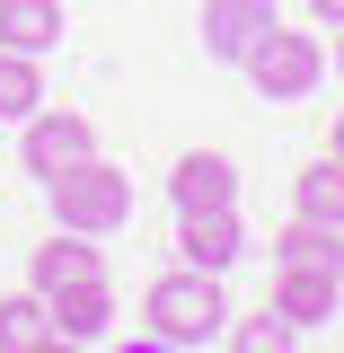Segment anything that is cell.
<instances>
[{"instance_id":"cell-4","label":"cell","mask_w":344,"mask_h":353,"mask_svg":"<svg viewBox=\"0 0 344 353\" xmlns=\"http://www.w3.org/2000/svg\"><path fill=\"white\" fill-rule=\"evenodd\" d=\"M80 159H97V124L80 106H36L27 115V176H62Z\"/></svg>"},{"instance_id":"cell-1","label":"cell","mask_w":344,"mask_h":353,"mask_svg":"<svg viewBox=\"0 0 344 353\" xmlns=\"http://www.w3.org/2000/svg\"><path fill=\"white\" fill-rule=\"evenodd\" d=\"M141 318H150V336L141 345H168V353H185V345H212L221 336V274H203V265H176V274H159L150 283V301H141Z\"/></svg>"},{"instance_id":"cell-11","label":"cell","mask_w":344,"mask_h":353,"mask_svg":"<svg viewBox=\"0 0 344 353\" xmlns=\"http://www.w3.org/2000/svg\"><path fill=\"white\" fill-rule=\"evenodd\" d=\"M0 44L44 62V53L62 44V0H0Z\"/></svg>"},{"instance_id":"cell-2","label":"cell","mask_w":344,"mask_h":353,"mask_svg":"<svg viewBox=\"0 0 344 353\" xmlns=\"http://www.w3.org/2000/svg\"><path fill=\"white\" fill-rule=\"evenodd\" d=\"M44 203H53V230H80V239H106L132 221V176L115 159H80V168L44 176Z\"/></svg>"},{"instance_id":"cell-12","label":"cell","mask_w":344,"mask_h":353,"mask_svg":"<svg viewBox=\"0 0 344 353\" xmlns=\"http://www.w3.org/2000/svg\"><path fill=\"white\" fill-rule=\"evenodd\" d=\"M292 212L344 230V159H336V150H327V159H309V168L292 176Z\"/></svg>"},{"instance_id":"cell-15","label":"cell","mask_w":344,"mask_h":353,"mask_svg":"<svg viewBox=\"0 0 344 353\" xmlns=\"http://www.w3.org/2000/svg\"><path fill=\"white\" fill-rule=\"evenodd\" d=\"M283 265L344 274V230H327V221H301V212H292V230H283Z\"/></svg>"},{"instance_id":"cell-5","label":"cell","mask_w":344,"mask_h":353,"mask_svg":"<svg viewBox=\"0 0 344 353\" xmlns=\"http://www.w3.org/2000/svg\"><path fill=\"white\" fill-rule=\"evenodd\" d=\"M247 248V230H239V203H194V212H176V256L203 265V274H230Z\"/></svg>"},{"instance_id":"cell-16","label":"cell","mask_w":344,"mask_h":353,"mask_svg":"<svg viewBox=\"0 0 344 353\" xmlns=\"http://www.w3.org/2000/svg\"><path fill=\"white\" fill-rule=\"evenodd\" d=\"M239 345H247V353H283V345H301V327H292L283 309H265V318H247V327H239Z\"/></svg>"},{"instance_id":"cell-18","label":"cell","mask_w":344,"mask_h":353,"mask_svg":"<svg viewBox=\"0 0 344 353\" xmlns=\"http://www.w3.org/2000/svg\"><path fill=\"white\" fill-rule=\"evenodd\" d=\"M327 150H336V159H344V115H336V132H327Z\"/></svg>"},{"instance_id":"cell-10","label":"cell","mask_w":344,"mask_h":353,"mask_svg":"<svg viewBox=\"0 0 344 353\" xmlns=\"http://www.w3.org/2000/svg\"><path fill=\"white\" fill-rule=\"evenodd\" d=\"M168 194H176V212H194V203H239V168H230L221 150H185L168 168Z\"/></svg>"},{"instance_id":"cell-9","label":"cell","mask_w":344,"mask_h":353,"mask_svg":"<svg viewBox=\"0 0 344 353\" xmlns=\"http://www.w3.org/2000/svg\"><path fill=\"white\" fill-rule=\"evenodd\" d=\"M71 283H106V256L88 248L80 230H53V239L36 248V292L53 301V292H71Z\"/></svg>"},{"instance_id":"cell-14","label":"cell","mask_w":344,"mask_h":353,"mask_svg":"<svg viewBox=\"0 0 344 353\" xmlns=\"http://www.w3.org/2000/svg\"><path fill=\"white\" fill-rule=\"evenodd\" d=\"M44 106V71H36V53H9L0 44V124H27Z\"/></svg>"},{"instance_id":"cell-19","label":"cell","mask_w":344,"mask_h":353,"mask_svg":"<svg viewBox=\"0 0 344 353\" xmlns=\"http://www.w3.org/2000/svg\"><path fill=\"white\" fill-rule=\"evenodd\" d=\"M336 71H344V36H336Z\"/></svg>"},{"instance_id":"cell-7","label":"cell","mask_w":344,"mask_h":353,"mask_svg":"<svg viewBox=\"0 0 344 353\" xmlns=\"http://www.w3.org/2000/svg\"><path fill=\"white\" fill-rule=\"evenodd\" d=\"M336 301H344V274H318V265H274V309H283L292 327L336 318Z\"/></svg>"},{"instance_id":"cell-8","label":"cell","mask_w":344,"mask_h":353,"mask_svg":"<svg viewBox=\"0 0 344 353\" xmlns=\"http://www.w3.org/2000/svg\"><path fill=\"white\" fill-rule=\"evenodd\" d=\"M53 345L44 353H62V345H97V336H106V318H115V292H106V283H71V292H53Z\"/></svg>"},{"instance_id":"cell-6","label":"cell","mask_w":344,"mask_h":353,"mask_svg":"<svg viewBox=\"0 0 344 353\" xmlns=\"http://www.w3.org/2000/svg\"><path fill=\"white\" fill-rule=\"evenodd\" d=\"M274 27V0H203V53L212 62H247V44Z\"/></svg>"},{"instance_id":"cell-17","label":"cell","mask_w":344,"mask_h":353,"mask_svg":"<svg viewBox=\"0 0 344 353\" xmlns=\"http://www.w3.org/2000/svg\"><path fill=\"white\" fill-rule=\"evenodd\" d=\"M309 9H318V18H327V27H344V0H309Z\"/></svg>"},{"instance_id":"cell-3","label":"cell","mask_w":344,"mask_h":353,"mask_svg":"<svg viewBox=\"0 0 344 353\" xmlns=\"http://www.w3.org/2000/svg\"><path fill=\"white\" fill-rule=\"evenodd\" d=\"M239 71L256 80V97H309V88H318V71H327V53H318L309 36H292V27L274 18V27L247 44V62H239Z\"/></svg>"},{"instance_id":"cell-13","label":"cell","mask_w":344,"mask_h":353,"mask_svg":"<svg viewBox=\"0 0 344 353\" xmlns=\"http://www.w3.org/2000/svg\"><path fill=\"white\" fill-rule=\"evenodd\" d=\"M44 345H53L44 292H9V301H0V353H44Z\"/></svg>"}]
</instances>
